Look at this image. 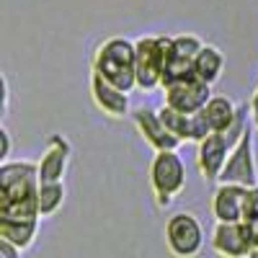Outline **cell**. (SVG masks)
<instances>
[{
  "instance_id": "6da1fadb",
  "label": "cell",
  "mask_w": 258,
  "mask_h": 258,
  "mask_svg": "<svg viewBox=\"0 0 258 258\" xmlns=\"http://www.w3.org/2000/svg\"><path fill=\"white\" fill-rule=\"evenodd\" d=\"M0 220L31 222L39 214V163L3 160L0 165Z\"/></svg>"
},
{
  "instance_id": "7a4b0ae2",
  "label": "cell",
  "mask_w": 258,
  "mask_h": 258,
  "mask_svg": "<svg viewBox=\"0 0 258 258\" xmlns=\"http://www.w3.org/2000/svg\"><path fill=\"white\" fill-rule=\"evenodd\" d=\"M93 73L103 75L121 91L137 88V47L126 36H109L93 54Z\"/></svg>"
},
{
  "instance_id": "3957f363",
  "label": "cell",
  "mask_w": 258,
  "mask_h": 258,
  "mask_svg": "<svg viewBox=\"0 0 258 258\" xmlns=\"http://www.w3.org/2000/svg\"><path fill=\"white\" fill-rule=\"evenodd\" d=\"M150 188L160 209L170 207L176 197L186 188V165L178 150H155L150 160Z\"/></svg>"
},
{
  "instance_id": "277c9868",
  "label": "cell",
  "mask_w": 258,
  "mask_h": 258,
  "mask_svg": "<svg viewBox=\"0 0 258 258\" xmlns=\"http://www.w3.org/2000/svg\"><path fill=\"white\" fill-rule=\"evenodd\" d=\"M245 124L248 121L243 116L238 124L230 129V132H212L202 142H197L199 145V150H197V165H199L202 176L207 181H220V173H222V168H225V163H227V158L232 153V145L238 142L240 132L245 129Z\"/></svg>"
},
{
  "instance_id": "5b68a950",
  "label": "cell",
  "mask_w": 258,
  "mask_h": 258,
  "mask_svg": "<svg viewBox=\"0 0 258 258\" xmlns=\"http://www.w3.org/2000/svg\"><path fill=\"white\" fill-rule=\"evenodd\" d=\"M170 36H140L137 47V88L153 91L163 83L165 70V52Z\"/></svg>"
},
{
  "instance_id": "8992f818",
  "label": "cell",
  "mask_w": 258,
  "mask_h": 258,
  "mask_svg": "<svg viewBox=\"0 0 258 258\" xmlns=\"http://www.w3.org/2000/svg\"><path fill=\"white\" fill-rule=\"evenodd\" d=\"M217 183H243L255 186L258 183V165H255V145H253V129L245 124L238 142L232 145V153L220 173Z\"/></svg>"
},
{
  "instance_id": "52a82bcc",
  "label": "cell",
  "mask_w": 258,
  "mask_h": 258,
  "mask_svg": "<svg viewBox=\"0 0 258 258\" xmlns=\"http://www.w3.org/2000/svg\"><path fill=\"white\" fill-rule=\"evenodd\" d=\"M204 47V41L194 34H178V36H170L168 41V52H165V70H163V83L160 88L165 85L183 80L197 75L194 73V64H197V54Z\"/></svg>"
},
{
  "instance_id": "ba28073f",
  "label": "cell",
  "mask_w": 258,
  "mask_h": 258,
  "mask_svg": "<svg viewBox=\"0 0 258 258\" xmlns=\"http://www.w3.org/2000/svg\"><path fill=\"white\" fill-rule=\"evenodd\" d=\"M165 243L173 255H197L204 248V227L191 212H178L165 222Z\"/></svg>"
},
{
  "instance_id": "9c48e42d",
  "label": "cell",
  "mask_w": 258,
  "mask_h": 258,
  "mask_svg": "<svg viewBox=\"0 0 258 258\" xmlns=\"http://www.w3.org/2000/svg\"><path fill=\"white\" fill-rule=\"evenodd\" d=\"M163 96H165V106H170V109H176L181 114H197L212 98V85L202 80L199 75H191V78L165 85Z\"/></svg>"
},
{
  "instance_id": "30bf717a",
  "label": "cell",
  "mask_w": 258,
  "mask_h": 258,
  "mask_svg": "<svg viewBox=\"0 0 258 258\" xmlns=\"http://www.w3.org/2000/svg\"><path fill=\"white\" fill-rule=\"evenodd\" d=\"M212 248L220 255H255V238L248 222H217L212 232Z\"/></svg>"
},
{
  "instance_id": "8fae6325",
  "label": "cell",
  "mask_w": 258,
  "mask_h": 258,
  "mask_svg": "<svg viewBox=\"0 0 258 258\" xmlns=\"http://www.w3.org/2000/svg\"><path fill=\"white\" fill-rule=\"evenodd\" d=\"M250 186L243 183H217L212 194V214L217 222H243L248 209Z\"/></svg>"
},
{
  "instance_id": "7c38bea8",
  "label": "cell",
  "mask_w": 258,
  "mask_h": 258,
  "mask_svg": "<svg viewBox=\"0 0 258 258\" xmlns=\"http://www.w3.org/2000/svg\"><path fill=\"white\" fill-rule=\"evenodd\" d=\"M91 98L98 106V111H103V116L109 119H126L132 114L129 111V93L98 73H91Z\"/></svg>"
},
{
  "instance_id": "4fadbf2b",
  "label": "cell",
  "mask_w": 258,
  "mask_h": 258,
  "mask_svg": "<svg viewBox=\"0 0 258 258\" xmlns=\"http://www.w3.org/2000/svg\"><path fill=\"white\" fill-rule=\"evenodd\" d=\"M132 119H135V126L140 129V135L153 145V150H178V145L183 142L178 135L170 132V126L163 121L160 111L142 106V109L132 111Z\"/></svg>"
},
{
  "instance_id": "5bb4252c",
  "label": "cell",
  "mask_w": 258,
  "mask_h": 258,
  "mask_svg": "<svg viewBox=\"0 0 258 258\" xmlns=\"http://www.w3.org/2000/svg\"><path fill=\"white\" fill-rule=\"evenodd\" d=\"M73 158V145L64 135H52L44 155L39 160V183L44 181H64V173H68V165Z\"/></svg>"
},
{
  "instance_id": "9a60e30c",
  "label": "cell",
  "mask_w": 258,
  "mask_h": 258,
  "mask_svg": "<svg viewBox=\"0 0 258 258\" xmlns=\"http://www.w3.org/2000/svg\"><path fill=\"white\" fill-rule=\"evenodd\" d=\"M160 116L170 126V132L178 135L183 142H202L207 135H212V129H209V124H207L202 111H197V114H181L176 109H170V106H163Z\"/></svg>"
},
{
  "instance_id": "2e32d148",
  "label": "cell",
  "mask_w": 258,
  "mask_h": 258,
  "mask_svg": "<svg viewBox=\"0 0 258 258\" xmlns=\"http://www.w3.org/2000/svg\"><path fill=\"white\" fill-rule=\"evenodd\" d=\"M245 109H248V106H245ZM245 109L240 111L227 96H212L207 101V106L202 109V114H204V119H207L212 132H230V129L245 116Z\"/></svg>"
},
{
  "instance_id": "e0dca14e",
  "label": "cell",
  "mask_w": 258,
  "mask_h": 258,
  "mask_svg": "<svg viewBox=\"0 0 258 258\" xmlns=\"http://www.w3.org/2000/svg\"><path fill=\"white\" fill-rule=\"evenodd\" d=\"M194 73L202 80H207L209 85H214L222 73H225V54L214 47V44H204L197 54V64H194Z\"/></svg>"
},
{
  "instance_id": "ac0fdd59",
  "label": "cell",
  "mask_w": 258,
  "mask_h": 258,
  "mask_svg": "<svg viewBox=\"0 0 258 258\" xmlns=\"http://www.w3.org/2000/svg\"><path fill=\"white\" fill-rule=\"evenodd\" d=\"M36 230H39V220H31V222H8V220H0V238L16 243L21 250H29L34 245Z\"/></svg>"
},
{
  "instance_id": "d6986e66",
  "label": "cell",
  "mask_w": 258,
  "mask_h": 258,
  "mask_svg": "<svg viewBox=\"0 0 258 258\" xmlns=\"http://www.w3.org/2000/svg\"><path fill=\"white\" fill-rule=\"evenodd\" d=\"M64 204V181H44L39 183V214L49 220Z\"/></svg>"
},
{
  "instance_id": "ffe728a7",
  "label": "cell",
  "mask_w": 258,
  "mask_h": 258,
  "mask_svg": "<svg viewBox=\"0 0 258 258\" xmlns=\"http://www.w3.org/2000/svg\"><path fill=\"white\" fill-rule=\"evenodd\" d=\"M243 222H248L250 230H253V238H255V255H258V183L250 186V194H248V209H245Z\"/></svg>"
},
{
  "instance_id": "44dd1931",
  "label": "cell",
  "mask_w": 258,
  "mask_h": 258,
  "mask_svg": "<svg viewBox=\"0 0 258 258\" xmlns=\"http://www.w3.org/2000/svg\"><path fill=\"white\" fill-rule=\"evenodd\" d=\"M21 253H24V250H21L16 243H11V240H6V238H0V258H18Z\"/></svg>"
},
{
  "instance_id": "7402d4cb",
  "label": "cell",
  "mask_w": 258,
  "mask_h": 258,
  "mask_svg": "<svg viewBox=\"0 0 258 258\" xmlns=\"http://www.w3.org/2000/svg\"><path fill=\"white\" fill-rule=\"evenodd\" d=\"M0 140H3V153H0V158L11 160V132H8V126L0 129Z\"/></svg>"
},
{
  "instance_id": "603a6c76",
  "label": "cell",
  "mask_w": 258,
  "mask_h": 258,
  "mask_svg": "<svg viewBox=\"0 0 258 258\" xmlns=\"http://www.w3.org/2000/svg\"><path fill=\"white\" fill-rule=\"evenodd\" d=\"M250 119H253V126L258 129V85H255V93L250 98Z\"/></svg>"
}]
</instances>
